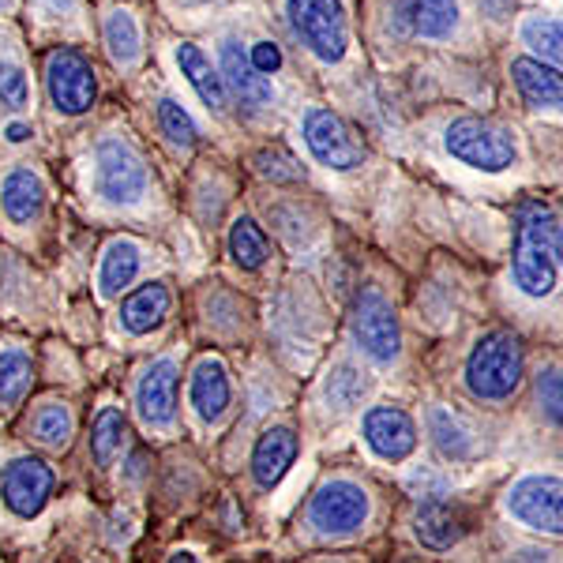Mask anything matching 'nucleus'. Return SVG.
<instances>
[{
  "instance_id": "obj_1",
  "label": "nucleus",
  "mask_w": 563,
  "mask_h": 563,
  "mask_svg": "<svg viewBox=\"0 0 563 563\" xmlns=\"http://www.w3.org/2000/svg\"><path fill=\"white\" fill-rule=\"evenodd\" d=\"M556 214L549 203L530 199L515 218V282L522 294L549 297L556 286V260H552V238H556Z\"/></svg>"
},
{
  "instance_id": "obj_2",
  "label": "nucleus",
  "mask_w": 563,
  "mask_h": 563,
  "mask_svg": "<svg viewBox=\"0 0 563 563\" xmlns=\"http://www.w3.org/2000/svg\"><path fill=\"white\" fill-rule=\"evenodd\" d=\"M522 379V342L511 331H488L466 361V384L477 398L499 402Z\"/></svg>"
},
{
  "instance_id": "obj_3",
  "label": "nucleus",
  "mask_w": 563,
  "mask_h": 563,
  "mask_svg": "<svg viewBox=\"0 0 563 563\" xmlns=\"http://www.w3.org/2000/svg\"><path fill=\"white\" fill-rule=\"evenodd\" d=\"M443 143H448L451 158L466 162L474 169H485V174L511 169L515 158H519L515 135L504 124L488 121V117H459L448 129V135H443Z\"/></svg>"
},
{
  "instance_id": "obj_4",
  "label": "nucleus",
  "mask_w": 563,
  "mask_h": 563,
  "mask_svg": "<svg viewBox=\"0 0 563 563\" xmlns=\"http://www.w3.org/2000/svg\"><path fill=\"white\" fill-rule=\"evenodd\" d=\"M147 185L151 174L140 151L124 143L121 135H106L95 151V192L113 207H132L147 196Z\"/></svg>"
},
{
  "instance_id": "obj_5",
  "label": "nucleus",
  "mask_w": 563,
  "mask_h": 563,
  "mask_svg": "<svg viewBox=\"0 0 563 563\" xmlns=\"http://www.w3.org/2000/svg\"><path fill=\"white\" fill-rule=\"evenodd\" d=\"M289 23L323 65H339L350 45V23L342 0H286Z\"/></svg>"
},
{
  "instance_id": "obj_6",
  "label": "nucleus",
  "mask_w": 563,
  "mask_h": 563,
  "mask_svg": "<svg viewBox=\"0 0 563 563\" xmlns=\"http://www.w3.org/2000/svg\"><path fill=\"white\" fill-rule=\"evenodd\" d=\"M350 331L353 342L368 353L376 365H390L402 350V331H398V316L384 294L376 289H361L357 301L350 308Z\"/></svg>"
},
{
  "instance_id": "obj_7",
  "label": "nucleus",
  "mask_w": 563,
  "mask_h": 563,
  "mask_svg": "<svg viewBox=\"0 0 563 563\" xmlns=\"http://www.w3.org/2000/svg\"><path fill=\"white\" fill-rule=\"evenodd\" d=\"M45 90L57 113L84 117L98 98V79L79 49H57L45 60Z\"/></svg>"
},
{
  "instance_id": "obj_8",
  "label": "nucleus",
  "mask_w": 563,
  "mask_h": 563,
  "mask_svg": "<svg viewBox=\"0 0 563 563\" xmlns=\"http://www.w3.org/2000/svg\"><path fill=\"white\" fill-rule=\"evenodd\" d=\"M305 147L312 151V158L327 169H357L365 162V147L361 140L350 132V124L342 121L334 109H308L305 113Z\"/></svg>"
},
{
  "instance_id": "obj_9",
  "label": "nucleus",
  "mask_w": 563,
  "mask_h": 563,
  "mask_svg": "<svg viewBox=\"0 0 563 563\" xmlns=\"http://www.w3.org/2000/svg\"><path fill=\"white\" fill-rule=\"evenodd\" d=\"M368 519V493L353 481H327L308 504V526L327 538L361 530Z\"/></svg>"
},
{
  "instance_id": "obj_10",
  "label": "nucleus",
  "mask_w": 563,
  "mask_h": 563,
  "mask_svg": "<svg viewBox=\"0 0 563 563\" xmlns=\"http://www.w3.org/2000/svg\"><path fill=\"white\" fill-rule=\"evenodd\" d=\"M49 493H53V470L45 459L23 455L0 470V499H4V507L15 519L42 515V507L49 504Z\"/></svg>"
},
{
  "instance_id": "obj_11",
  "label": "nucleus",
  "mask_w": 563,
  "mask_h": 563,
  "mask_svg": "<svg viewBox=\"0 0 563 563\" xmlns=\"http://www.w3.org/2000/svg\"><path fill=\"white\" fill-rule=\"evenodd\" d=\"M507 511L541 533H563V481L526 477L507 493Z\"/></svg>"
},
{
  "instance_id": "obj_12",
  "label": "nucleus",
  "mask_w": 563,
  "mask_h": 563,
  "mask_svg": "<svg viewBox=\"0 0 563 563\" xmlns=\"http://www.w3.org/2000/svg\"><path fill=\"white\" fill-rule=\"evenodd\" d=\"M177 361L158 357L143 368L140 384H135V410H140V421L147 429H169L177 417Z\"/></svg>"
},
{
  "instance_id": "obj_13",
  "label": "nucleus",
  "mask_w": 563,
  "mask_h": 563,
  "mask_svg": "<svg viewBox=\"0 0 563 563\" xmlns=\"http://www.w3.org/2000/svg\"><path fill=\"white\" fill-rule=\"evenodd\" d=\"M365 443L372 455L387 462H402L417 448V424L402 406H372L365 413Z\"/></svg>"
},
{
  "instance_id": "obj_14",
  "label": "nucleus",
  "mask_w": 563,
  "mask_h": 563,
  "mask_svg": "<svg viewBox=\"0 0 563 563\" xmlns=\"http://www.w3.org/2000/svg\"><path fill=\"white\" fill-rule=\"evenodd\" d=\"M413 533L424 549L448 552L470 533V511L462 504H448V499H429V504L417 511Z\"/></svg>"
},
{
  "instance_id": "obj_15",
  "label": "nucleus",
  "mask_w": 563,
  "mask_h": 563,
  "mask_svg": "<svg viewBox=\"0 0 563 563\" xmlns=\"http://www.w3.org/2000/svg\"><path fill=\"white\" fill-rule=\"evenodd\" d=\"M222 79H225V87L241 98V106L252 109V113H260L263 106L275 102V87H271V79L260 76L256 65H252V57L233 38L222 42Z\"/></svg>"
},
{
  "instance_id": "obj_16",
  "label": "nucleus",
  "mask_w": 563,
  "mask_h": 563,
  "mask_svg": "<svg viewBox=\"0 0 563 563\" xmlns=\"http://www.w3.org/2000/svg\"><path fill=\"white\" fill-rule=\"evenodd\" d=\"M297 451H301V443H297L294 429H286V424H275V429L263 432L256 448H252V477H256V485L275 488L289 474Z\"/></svg>"
},
{
  "instance_id": "obj_17",
  "label": "nucleus",
  "mask_w": 563,
  "mask_h": 563,
  "mask_svg": "<svg viewBox=\"0 0 563 563\" xmlns=\"http://www.w3.org/2000/svg\"><path fill=\"white\" fill-rule=\"evenodd\" d=\"M188 398H192V410L203 424L222 421V413L230 410V376H225V365L218 357H203L192 372V387H188Z\"/></svg>"
},
{
  "instance_id": "obj_18",
  "label": "nucleus",
  "mask_w": 563,
  "mask_h": 563,
  "mask_svg": "<svg viewBox=\"0 0 563 563\" xmlns=\"http://www.w3.org/2000/svg\"><path fill=\"white\" fill-rule=\"evenodd\" d=\"M0 207L12 225H31L45 207V185L31 166H15L0 180Z\"/></svg>"
},
{
  "instance_id": "obj_19",
  "label": "nucleus",
  "mask_w": 563,
  "mask_h": 563,
  "mask_svg": "<svg viewBox=\"0 0 563 563\" xmlns=\"http://www.w3.org/2000/svg\"><path fill=\"white\" fill-rule=\"evenodd\" d=\"M511 79H515V87H519V95L533 109H560L563 106L560 68L544 65L538 57H519V60H511Z\"/></svg>"
},
{
  "instance_id": "obj_20",
  "label": "nucleus",
  "mask_w": 563,
  "mask_h": 563,
  "mask_svg": "<svg viewBox=\"0 0 563 563\" xmlns=\"http://www.w3.org/2000/svg\"><path fill=\"white\" fill-rule=\"evenodd\" d=\"M169 305H174V297H169L166 282H147V286H140L135 294L124 297V305H121V327L129 334H151V331H158V327L166 323V316H169Z\"/></svg>"
},
{
  "instance_id": "obj_21",
  "label": "nucleus",
  "mask_w": 563,
  "mask_h": 563,
  "mask_svg": "<svg viewBox=\"0 0 563 563\" xmlns=\"http://www.w3.org/2000/svg\"><path fill=\"white\" fill-rule=\"evenodd\" d=\"M177 68H180V76L192 84L196 95L203 98L207 109H214V113H225V109H230V90H225V79L211 68V60H207V53L199 49V45H192V42L177 45Z\"/></svg>"
},
{
  "instance_id": "obj_22",
  "label": "nucleus",
  "mask_w": 563,
  "mask_h": 563,
  "mask_svg": "<svg viewBox=\"0 0 563 563\" xmlns=\"http://www.w3.org/2000/svg\"><path fill=\"white\" fill-rule=\"evenodd\" d=\"M398 23L421 38H448L459 23V0H398Z\"/></svg>"
},
{
  "instance_id": "obj_23",
  "label": "nucleus",
  "mask_w": 563,
  "mask_h": 563,
  "mask_svg": "<svg viewBox=\"0 0 563 563\" xmlns=\"http://www.w3.org/2000/svg\"><path fill=\"white\" fill-rule=\"evenodd\" d=\"M140 267H143L140 244L129 238L109 241V249L102 252V263H98V294H102L106 301H113L117 294H124V289L132 286Z\"/></svg>"
},
{
  "instance_id": "obj_24",
  "label": "nucleus",
  "mask_w": 563,
  "mask_h": 563,
  "mask_svg": "<svg viewBox=\"0 0 563 563\" xmlns=\"http://www.w3.org/2000/svg\"><path fill=\"white\" fill-rule=\"evenodd\" d=\"M129 443V417L117 406H102L90 424V455H95L98 470H109L121 455V448Z\"/></svg>"
},
{
  "instance_id": "obj_25",
  "label": "nucleus",
  "mask_w": 563,
  "mask_h": 563,
  "mask_svg": "<svg viewBox=\"0 0 563 563\" xmlns=\"http://www.w3.org/2000/svg\"><path fill=\"white\" fill-rule=\"evenodd\" d=\"M31 376H34L31 353L23 346L0 350V410L23 402V395L31 390Z\"/></svg>"
},
{
  "instance_id": "obj_26",
  "label": "nucleus",
  "mask_w": 563,
  "mask_h": 563,
  "mask_svg": "<svg viewBox=\"0 0 563 563\" xmlns=\"http://www.w3.org/2000/svg\"><path fill=\"white\" fill-rule=\"evenodd\" d=\"M71 429H76V421H71V410L65 402H53L49 398V402H42L38 410L31 413V435L49 451H65L71 440Z\"/></svg>"
},
{
  "instance_id": "obj_27",
  "label": "nucleus",
  "mask_w": 563,
  "mask_h": 563,
  "mask_svg": "<svg viewBox=\"0 0 563 563\" xmlns=\"http://www.w3.org/2000/svg\"><path fill=\"white\" fill-rule=\"evenodd\" d=\"M230 256L244 271H260L271 256V241L267 233L256 225V218H238L230 230Z\"/></svg>"
},
{
  "instance_id": "obj_28",
  "label": "nucleus",
  "mask_w": 563,
  "mask_h": 563,
  "mask_svg": "<svg viewBox=\"0 0 563 563\" xmlns=\"http://www.w3.org/2000/svg\"><path fill=\"white\" fill-rule=\"evenodd\" d=\"M102 31H106L109 57H113L121 68H132L135 60H140V26H135L132 12H124V8L109 12Z\"/></svg>"
},
{
  "instance_id": "obj_29",
  "label": "nucleus",
  "mask_w": 563,
  "mask_h": 563,
  "mask_svg": "<svg viewBox=\"0 0 563 563\" xmlns=\"http://www.w3.org/2000/svg\"><path fill=\"white\" fill-rule=\"evenodd\" d=\"M429 432L440 448V455L448 459H466L474 451V440H470V429L462 424V417L448 413V410H432L429 413Z\"/></svg>"
},
{
  "instance_id": "obj_30",
  "label": "nucleus",
  "mask_w": 563,
  "mask_h": 563,
  "mask_svg": "<svg viewBox=\"0 0 563 563\" xmlns=\"http://www.w3.org/2000/svg\"><path fill=\"white\" fill-rule=\"evenodd\" d=\"M522 42L538 53L544 65H563V23L560 20H530L522 26Z\"/></svg>"
},
{
  "instance_id": "obj_31",
  "label": "nucleus",
  "mask_w": 563,
  "mask_h": 563,
  "mask_svg": "<svg viewBox=\"0 0 563 563\" xmlns=\"http://www.w3.org/2000/svg\"><path fill=\"white\" fill-rule=\"evenodd\" d=\"M252 162H256V174L267 177V180H275V185H297V180H305L301 162H297L289 151H282V147L260 151Z\"/></svg>"
},
{
  "instance_id": "obj_32",
  "label": "nucleus",
  "mask_w": 563,
  "mask_h": 563,
  "mask_svg": "<svg viewBox=\"0 0 563 563\" xmlns=\"http://www.w3.org/2000/svg\"><path fill=\"white\" fill-rule=\"evenodd\" d=\"M158 124L166 132V140L177 143V147H192L196 143V121L188 117V109L177 98H162L158 102Z\"/></svg>"
},
{
  "instance_id": "obj_33",
  "label": "nucleus",
  "mask_w": 563,
  "mask_h": 563,
  "mask_svg": "<svg viewBox=\"0 0 563 563\" xmlns=\"http://www.w3.org/2000/svg\"><path fill=\"white\" fill-rule=\"evenodd\" d=\"M31 102V84H26V71L20 65H8L0 60V106L4 109H23Z\"/></svg>"
},
{
  "instance_id": "obj_34",
  "label": "nucleus",
  "mask_w": 563,
  "mask_h": 563,
  "mask_svg": "<svg viewBox=\"0 0 563 563\" xmlns=\"http://www.w3.org/2000/svg\"><path fill=\"white\" fill-rule=\"evenodd\" d=\"M538 402L544 417H549L556 429H563V372L560 368H549L538 376Z\"/></svg>"
},
{
  "instance_id": "obj_35",
  "label": "nucleus",
  "mask_w": 563,
  "mask_h": 563,
  "mask_svg": "<svg viewBox=\"0 0 563 563\" xmlns=\"http://www.w3.org/2000/svg\"><path fill=\"white\" fill-rule=\"evenodd\" d=\"M365 387H368V384L357 376V372L342 365L331 379H327V398H331V402L339 406V410H350V406L357 402L361 395H365Z\"/></svg>"
},
{
  "instance_id": "obj_36",
  "label": "nucleus",
  "mask_w": 563,
  "mask_h": 563,
  "mask_svg": "<svg viewBox=\"0 0 563 563\" xmlns=\"http://www.w3.org/2000/svg\"><path fill=\"white\" fill-rule=\"evenodd\" d=\"M252 65H256L260 76H267V71H278L282 68V53H278V45L275 42H256L252 45Z\"/></svg>"
},
{
  "instance_id": "obj_37",
  "label": "nucleus",
  "mask_w": 563,
  "mask_h": 563,
  "mask_svg": "<svg viewBox=\"0 0 563 563\" xmlns=\"http://www.w3.org/2000/svg\"><path fill=\"white\" fill-rule=\"evenodd\" d=\"M507 563H552V552H538V549H522L519 556H511Z\"/></svg>"
},
{
  "instance_id": "obj_38",
  "label": "nucleus",
  "mask_w": 563,
  "mask_h": 563,
  "mask_svg": "<svg viewBox=\"0 0 563 563\" xmlns=\"http://www.w3.org/2000/svg\"><path fill=\"white\" fill-rule=\"evenodd\" d=\"M515 4H519V0H481V8H485L488 15H496V20H499V15L511 12Z\"/></svg>"
},
{
  "instance_id": "obj_39",
  "label": "nucleus",
  "mask_w": 563,
  "mask_h": 563,
  "mask_svg": "<svg viewBox=\"0 0 563 563\" xmlns=\"http://www.w3.org/2000/svg\"><path fill=\"white\" fill-rule=\"evenodd\" d=\"M4 140L8 143H23V140H31V124H20V121H12L4 129Z\"/></svg>"
},
{
  "instance_id": "obj_40",
  "label": "nucleus",
  "mask_w": 563,
  "mask_h": 563,
  "mask_svg": "<svg viewBox=\"0 0 563 563\" xmlns=\"http://www.w3.org/2000/svg\"><path fill=\"white\" fill-rule=\"evenodd\" d=\"M552 260H560V263H563V225L556 230V238H552Z\"/></svg>"
},
{
  "instance_id": "obj_41",
  "label": "nucleus",
  "mask_w": 563,
  "mask_h": 563,
  "mask_svg": "<svg viewBox=\"0 0 563 563\" xmlns=\"http://www.w3.org/2000/svg\"><path fill=\"white\" fill-rule=\"evenodd\" d=\"M169 563H199V560L188 549H180V552H174V556H169Z\"/></svg>"
},
{
  "instance_id": "obj_42",
  "label": "nucleus",
  "mask_w": 563,
  "mask_h": 563,
  "mask_svg": "<svg viewBox=\"0 0 563 563\" xmlns=\"http://www.w3.org/2000/svg\"><path fill=\"white\" fill-rule=\"evenodd\" d=\"M143 462H147V459H143V455H135V459H132V470H129V477H132V481L140 477L143 470H147V466H143Z\"/></svg>"
},
{
  "instance_id": "obj_43",
  "label": "nucleus",
  "mask_w": 563,
  "mask_h": 563,
  "mask_svg": "<svg viewBox=\"0 0 563 563\" xmlns=\"http://www.w3.org/2000/svg\"><path fill=\"white\" fill-rule=\"evenodd\" d=\"M0 8H4V0H0Z\"/></svg>"
}]
</instances>
